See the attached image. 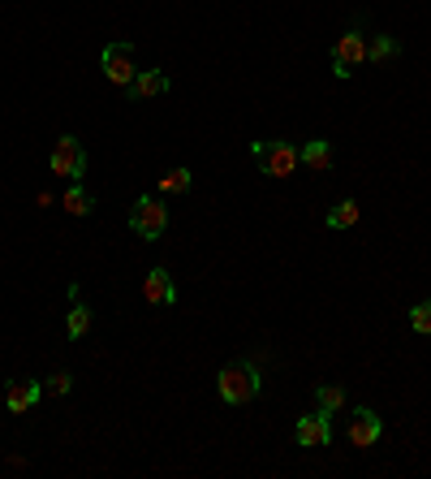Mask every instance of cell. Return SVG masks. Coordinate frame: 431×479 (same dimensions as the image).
Wrapping results in <instances>:
<instances>
[{"mask_svg":"<svg viewBox=\"0 0 431 479\" xmlns=\"http://www.w3.org/2000/svg\"><path fill=\"white\" fill-rule=\"evenodd\" d=\"M216 393L229 406H246V401H255L263 393V380H259V372L251 363H229V367L216 372Z\"/></svg>","mask_w":431,"mask_h":479,"instance_id":"cell-1","label":"cell"},{"mask_svg":"<svg viewBox=\"0 0 431 479\" xmlns=\"http://www.w3.org/2000/svg\"><path fill=\"white\" fill-rule=\"evenodd\" d=\"M251 156H255L263 178H289L298 169V147L285 139H255L251 143Z\"/></svg>","mask_w":431,"mask_h":479,"instance_id":"cell-2","label":"cell"},{"mask_svg":"<svg viewBox=\"0 0 431 479\" xmlns=\"http://www.w3.org/2000/svg\"><path fill=\"white\" fill-rule=\"evenodd\" d=\"M130 229H134L142 242H156L164 229H169V207L160 199H151V195H138L134 203H130Z\"/></svg>","mask_w":431,"mask_h":479,"instance_id":"cell-3","label":"cell"},{"mask_svg":"<svg viewBox=\"0 0 431 479\" xmlns=\"http://www.w3.org/2000/svg\"><path fill=\"white\" fill-rule=\"evenodd\" d=\"M99 69H104V78L113 82V87H130L138 78V57H134V43H108L104 52H99Z\"/></svg>","mask_w":431,"mask_h":479,"instance_id":"cell-4","label":"cell"},{"mask_svg":"<svg viewBox=\"0 0 431 479\" xmlns=\"http://www.w3.org/2000/svg\"><path fill=\"white\" fill-rule=\"evenodd\" d=\"M358 65H367V35H362V26H350L333 43V74L336 78H350Z\"/></svg>","mask_w":431,"mask_h":479,"instance_id":"cell-5","label":"cell"},{"mask_svg":"<svg viewBox=\"0 0 431 479\" xmlns=\"http://www.w3.org/2000/svg\"><path fill=\"white\" fill-rule=\"evenodd\" d=\"M48 169H52L57 178L82 181V173H87V152H82V143L74 139V134H60L57 147H52V160H48Z\"/></svg>","mask_w":431,"mask_h":479,"instance_id":"cell-6","label":"cell"},{"mask_svg":"<svg viewBox=\"0 0 431 479\" xmlns=\"http://www.w3.org/2000/svg\"><path fill=\"white\" fill-rule=\"evenodd\" d=\"M380 437H384V419L375 415L371 406H353L350 423H345V440H350L353 449H371Z\"/></svg>","mask_w":431,"mask_h":479,"instance_id":"cell-7","label":"cell"},{"mask_svg":"<svg viewBox=\"0 0 431 479\" xmlns=\"http://www.w3.org/2000/svg\"><path fill=\"white\" fill-rule=\"evenodd\" d=\"M294 440L302 445V449H324V445H333V419L328 415H302V419L294 423Z\"/></svg>","mask_w":431,"mask_h":479,"instance_id":"cell-8","label":"cell"},{"mask_svg":"<svg viewBox=\"0 0 431 479\" xmlns=\"http://www.w3.org/2000/svg\"><path fill=\"white\" fill-rule=\"evenodd\" d=\"M40 398H43L40 380L22 376V380H9V384H5V406H9V415H26V410H31Z\"/></svg>","mask_w":431,"mask_h":479,"instance_id":"cell-9","label":"cell"},{"mask_svg":"<svg viewBox=\"0 0 431 479\" xmlns=\"http://www.w3.org/2000/svg\"><path fill=\"white\" fill-rule=\"evenodd\" d=\"M142 294H147V302H156V307H173L177 302V285H173V272L160 263V268H151L147 272V281H142Z\"/></svg>","mask_w":431,"mask_h":479,"instance_id":"cell-10","label":"cell"},{"mask_svg":"<svg viewBox=\"0 0 431 479\" xmlns=\"http://www.w3.org/2000/svg\"><path fill=\"white\" fill-rule=\"evenodd\" d=\"M164 91H169V74H164V69H138V78L125 87L130 100H156Z\"/></svg>","mask_w":431,"mask_h":479,"instance_id":"cell-11","label":"cell"},{"mask_svg":"<svg viewBox=\"0 0 431 479\" xmlns=\"http://www.w3.org/2000/svg\"><path fill=\"white\" fill-rule=\"evenodd\" d=\"M333 143L328 139H307L302 147H298V164H307V169H315V173H328L333 169Z\"/></svg>","mask_w":431,"mask_h":479,"instance_id":"cell-12","label":"cell"},{"mask_svg":"<svg viewBox=\"0 0 431 479\" xmlns=\"http://www.w3.org/2000/svg\"><path fill=\"white\" fill-rule=\"evenodd\" d=\"M91 324H96V311L87 307L82 299H74V311L65 316V337L69 341H82L87 333H91Z\"/></svg>","mask_w":431,"mask_h":479,"instance_id":"cell-13","label":"cell"},{"mask_svg":"<svg viewBox=\"0 0 431 479\" xmlns=\"http://www.w3.org/2000/svg\"><path fill=\"white\" fill-rule=\"evenodd\" d=\"M60 207H65L69 216H91V212H96V195L82 190V181H74V186L60 195Z\"/></svg>","mask_w":431,"mask_h":479,"instance_id":"cell-14","label":"cell"},{"mask_svg":"<svg viewBox=\"0 0 431 479\" xmlns=\"http://www.w3.org/2000/svg\"><path fill=\"white\" fill-rule=\"evenodd\" d=\"M315 410L328 415V419L341 415V410H345V389H341V384H319V389H315Z\"/></svg>","mask_w":431,"mask_h":479,"instance_id":"cell-15","label":"cell"},{"mask_svg":"<svg viewBox=\"0 0 431 479\" xmlns=\"http://www.w3.org/2000/svg\"><path fill=\"white\" fill-rule=\"evenodd\" d=\"M392 57H401V40H397V35H371V40H367V60H371V65H384V60H392Z\"/></svg>","mask_w":431,"mask_h":479,"instance_id":"cell-16","label":"cell"},{"mask_svg":"<svg viewBox=\"0 0 431 479\" xmlns=\"http://www.w3.org/2000/svg\"><path fill=\"white\" fill-rule=\"evenodd\" d=\"M164 195H186L190 186H195V173L181 164V169H169V173H160V181H156Z\"/></svg>","mask_w":431,"mask_h":479,"instance_id":"cell-17","label":"cell"},{"mask_svg":"<svg viewBox=\"0 0 431 479\" xmlns=\"http://www.w3.org/2000/svg\"><path fill=\"white\" fill-rule=\"evenodd\" d=\"M358 216H362V207L353 199H341L333 212H328V229H350V225H358Z\"/></svg>","mask_w":431,"mask_h":479,"instance_id":"cell-18","label":"cell"},{"mask_svg":"<svg viewBox=\"0 0 431 479\" xmlns=\"http://www.w3.org/2000/svg\"><path fill=\"white\" fill-rule=\"evenodd\" d=\"M410 328L414 333H423V337H431V302H414L410 307Z\"/></svg>","mask_w":431,"mask_h":479,"instance_id":"cell-19","label":"cell"},{"mask_svg":"<svg viewBox=\"0 0 431 479\" xmlns=\"http://www.w3.org/2000/svg\"><path fill=\"white\" fill-rule=\"evenodd\" d=\"M74 389V376L69 372H52V376L43 380V393H52V398H65Z\"/></svg>","mask_w":431,"mask_h":479,"instance_id":"cell-20","label":"cell"}]
</instances>
